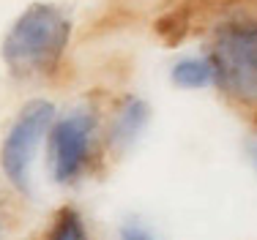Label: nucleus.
Instances as JSON below:
<instances>
[{"mask_svg":"<svg viewBox=\"0 0 257 240\" xmlns=\"http://www.w3.org/2000/svg\"><path fill=\"white\" fill-rule=\"evenodd\" d=\"M50 240H88L82 218H79L74 210H63L58 218H55Z\"/></svg>","mask_w":257,"mask_h":240,"instance_id":"0eeeda50","label":"nucleus"},{"mask_svg":"<svg viewBox=\"0 0 257 240\" xmlns=\"http://www.w3.org/2000/svg\"><path fill=\"white\" fill-rule=\"evenodd\" d=\"M252 158H254V164H257V147H252Z\"/></svg>","mask_w":257,"mask_h":240,"instance_id":"1a4fd4ad","label":"nucleus"},{"mask_svg":"<svg viewBox=\"0 0 257 240\" xmlns=\"http://www.w3.org/2000/svg\"><path fill=\"white\" fill-rule=\"evenodd\" d=\"M120 240H156V237L137 224H123L120 226Z\"/></svg>","mask_w":257,"mask_h":240,"instance_id":"6e6552de","label":"nucleus"},{"mask_svg":"<svg viewBox=\"0 0 257 240\" xmlns=\"http://www.w3.org/2000/svg\"><path fill=\"white\" fill-rule=\"evenodd\" d=\"M71 39V22L58 6L36 3L11 25L3 41V60L20 77L52 71Z\"/></svg>","mask_w":257,"mask_h":240,"instance_id":"f257e3e1","label":"nucleus"},{"mask_svg":"<svg viewBox=\"0 0 257 240\" xmlns=\"http://www.w3.org/2000/svg\"><path fill=\"white\" fill-rule=\"evenodd\" d=\"M216 82L243 104L257 101V25H222L213 39Z\"/></svg>","mask_w":257,"mask_h":240,"instance_id":"f03ea898","label":"nucleus"},{"mask_svg":"<svg viewBox=\"0 0 257 240\" xmlns=\"http://www.w3.org/2000/svg\"><path fill=\"white\" fill-rule=\"evenodd\" d=\"M173 82L186 90L208 88L216 82V71H213V63L205 58H186L173 66Z\"/></svg>","mask_w":257,"mask_h":240,"instance_id":"423d86ee","label":"nucleus"},{"mask_svg":"<svg viewBox=\"0 0 257 240\" xmlns=\"http://www.w3.org/2000/svg\"><path fill=\"white\" fill-rule=\"evenodd\" d=\"M148 104L143 98H126V104L118 109L112 120V128H109V142L120 150H126L132 142H137V137L143 134L145 123H148Z\"/></svg>","mask_w":257,"mask_h":240,"instance_id":"39448f33","label":"nucleus"},{"mask_svg":"<svg viewBox=\"0 0 257 240\" xmlns=\"http://www.w3.org/2000/svg\"><path fill=\"white\" fill-rule=\"evenodd\" d=\"M96 118L90 112H71L58 120L50 131V167L58 183H71L79 177L90 153V137Z\"/></svg>","mask_w":257,"mask_h":240,"instance_id":"20e7f679","label":"nucleus"},{"mask_svg":"<svg viewBox=\"0 0 257 240\" xmlns=\"http://www.w3.org/2000/svg\"><path fill=\"white\" fill-rule=\"evenodd\" d=\"M52 115L55 109L50 101H30L3 139L0 164H3V172L11 180V186L20 188L22 194H30V164H33L41 137L52 123Z\"/></svg>","mask_w":257,"mask_h":240,"instance_id":"7ed1b4c3","label":"nucleus"}]
</instances>
